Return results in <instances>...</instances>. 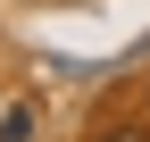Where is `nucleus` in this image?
Here are the masks:
<instances>
[{"mask_svg": "<svg viewBox=\"0 0 150 142\" xmlns=\"http://www.w3.org/2000/svg\"><path fill=\"white\" fill-rule=\"evenodd\" d=\"M100 142H150V134H142V126H108Z\"/></svg>", "mask_w": 150, "mask_h": 142, "instance_id": "f257e3e1", "label": "nucleus"}]
</instances>
